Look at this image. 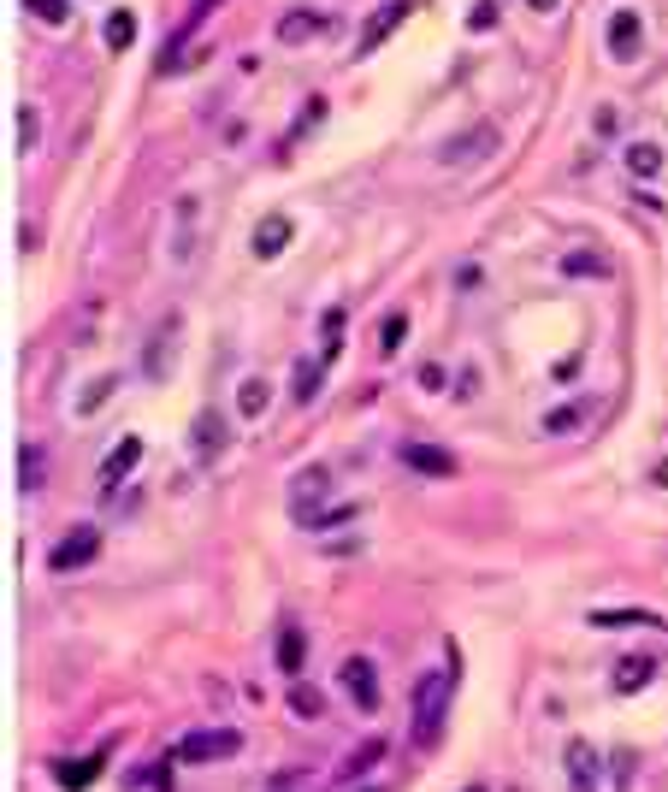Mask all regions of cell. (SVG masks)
Here are the masks:
<instances>
[{
  "mask_svg": "<svg viewBox=\"0 0 668 792\" xmlns=\"http://www.w3.org/2000/svg\"><path fill=\"white\" fill-rule=\"evenodd\" d=\"M438 722H444V674H420L414 680V745L420 751L438 745Z\"/></svg>",
  "mask_w": 668,
  "mask_h": 792,
  "instance_id": "obj_1",
  "label": "cell"
},
{
  "mask_svg": "<svg viewBox=\"0 0 668 792\" xmlns=\"http://www.w3.org/2000/svg\"><path fill=\"white\" fill-rule=\"evenodd\" d=\"M95 556H101V527L83 521V527H71L66 538L48 550V568H54V574H77V568H89Z\"/></svg>",
  "mask_w": 668,
  "mask_h": 792,
  "instance_id": "obj_2",
  "label": "cell"
},
{
  "mask_svg": "<svg viewBox=\"0 0 668 792\" xmlns=\"http://www.w3.org/2000/svg\"><path fill=\"white\" fill-rule=\"evenodd\" d=\"M497 125H468L462 136H450V142H438V166H473V160H485V154H497Z\"/></svg>",
  "mask_w": 668,
  "mask_h": 792,
  "instance_id": "obj_3",
  "label": "cell"
},
{
  "mask_svg": "<svg viewBox=\"0 0 668 792\" xmlns=\"http://www.w3.org/2000/svg\"><path fill=\"white\" fill-rule=\"evenodd\" d=\"M237 751H243V733H237V727L190 733V739L178 745V757H184V763H219V757H237Z\"/></svg>",
  "mask_w": 668,
  "mask_h": 792,
  "instance_id": "obj_4",
  "label": "cell"
},
{
  "mask_svg": "<svg viewBox=\"0 0 668 792\" xmlns=\"http://www.w3.org/2000/svg\"><path fill=\"white\" fill-rule=\"evenodd\" d=\"M639 48H645V18H639L633 6L609 12V60L633 66V60H639Z\"/></svg>",
  "mask_w": 668,
  "mask_h": 792,
  "instance_id": "obj_5",
  "label": "cell"
},
{
  "mask_svg": "<svg viewBox=\"0 0 668 792\" xmlns=\"http://www.w3.org/2000/svg\"><path fill=\"white\" fill-rule=\"evenodd\" d=\"M337 680H343V692L355 698V710H367V716L379 710V698H385V692H379V668H373L367 657H349Z\"/></svg>",
  "mask_w": 668,
  "mask_h": 792,
  "instance_id": "obj_6",
  "label": "cell"
},
{
  "mask_svg": "<svg viewBox=\"0 0 668 792\" xmlns=\"http://www.w3.org/2000/svg\"><path fill=\"white\" fill-rule=\"evenodd\" d=\"M190 456H196L201 467L225 456V414H219V408H201L196 414V426H190Z\"/></svg>",
  "mask_w": 668,
  "mask_h": 792,
  "instance_id": "obj_7",
  "label": "cell"
},
{
  "mask_svg": "<svg viewBox=\"0 0 668 792\" xmlns=\"http://www.w3.org/2000/svg\"><path fill=\"white\" fill-rule=\"evenodd\" d=\"M136 462H142V438H119V444H113V456H107V462H101V473H95L101 497H107V491H119V485L131 479Z\"/></svg>",
  "mask_w": 668,
  "mask_h": 792,
  "instance_id": "obj_8",
  "label": "cell"
},
{
  "mask_svg": "<svg viewBox=\"0 0 668 792\" xmlns=\"http://www.w3.org/2000/svg\"><path fill=\"white\" fill-rule=\"evenodd\" d=\"M332 491V467L326 462H308L296 479H290V509H320V497Z\"/></svg>",
  "mask_w": 668,
  "mask_h": 792,
  "instance_id": "obj_9",
  "label": "cell"
},
{
  "mask_svg": "<svg viewBox=\"0 0 668 792\" xmlns=\"http://www.w3.org/2000/svg\"><path fill=\"white\" fill-rule=\"evenodd\" d=\"M172 213H178V225H172V266H190V249H196V213H201V201H196V196H178V201H172Z\"/></svg>",
  "mask_w": 668,
  "mask_h": 792,
  "instance_id": "obj_10",
  "label": "cell"
},
{
  "mask_svg": "<svg viewBox=\"0 0 668 792\" xmlns=\"http://www.w3.org/2000/svg\"><path fill=\"white\" fill-rule=\"evenodd\" d=\"M568 787L598 792V745L592 739H568Z\"/></svg>",
  "mask_w": 668,
  "mask_h": 792,
  "instance_id": "obj_11",
  "label": "cell"
},
{
  "mask_svg": "<svg viewBox=\"0 0 668 792\" xmlns=\"http://www.w3.org/2000/svg\"><path fill=\"white\" fill-rule=\"evenodd\" d=\"M408 12H414V0H391V6H379V12L367 18V30H361V48H355V54H373V48H379V42L397 30Z\"/></svg>",
  "mask_w": 668,
  "mask_h": 792,
  "instance_id": "obj_12",
  "label": "cell"
},
{
  "mask_svg": "<svg viewBox=\"0 0 668 792\" xmlns=\"http://www.w3.org/2000/svg\"><path fill=\"white\" fill-rule=\"evenodd\" d=\"M290 237H296V225H290L284 213H267V219L255 225V255H261V261H278V255L290 249Z\"/></svg>",
  "mask_w": 668,
  "mask_h": 792,
  "instance_id": "obj_13",
  "label": "cell"
},
{
  "mask_svg": "<svg viewBox=\"0 0 668 792\" xmlns=\"http://www.w3.org/2000/svg\"><path fill=\"white\" fill-rule=\"evenodd\" d=\"M397 456L414 467V473H426V479H450V473H456V456H450V450H432V444H402Z\"/></svg>",
  "mask_w": 668,
  "mask_h": 792,
  "instance_id": "obj_14",
  "label": "cell"
},
{
  "mask_svg": "<svg viewBox=\"0 0 668 792\" xmlns=\"http://www.w3.org/2000/svg\"><path fill=\"white\" fill-rule=\"evenodd\" d=\"M320 30H326V18H320V12H308V6L278 18V42H284V48H302V42H314Z\"/></svg>",
  "mask_w": 668,
  "mask_h": 792,
  "instance_id": "obj_15",
  "label": "cell"
},
{
  "mask_svg": "<svg viewBox=\"0 0 668 792\" xmlns=\"http://www.w3.org/2000/svg\"><path fill=\"white\" fill-rule=\"evenodd\" d=\"M101 769H107V751H89V757H77V763H54V781L66 792H83Z\"/></svg>",
  "mask_w": 668,
  "mask_h": 792,
  "instance_id": "obj_16",
  "label": "cell"
},
{
  "mask_svg": "<svg viewBox=\"0 0 668 792\" xmlns=\"http://www.w3.org/2000/svg\"><path fill=\"white\" fill-rule=\"evenodd\" d=\"M101 42H107V54H131V42H136V12L131 6H113V12H107Z\"/></svg>",
  "mask_w": 668,
  "mask_h": 792,
  "instance_id": "obj_17",
  "label": "cell"
},
{
  "mask_svg": "<svg viewBox=\"0 0 668 792\" xmlns=\"http://www.w3.org/2000/svg\"><path fill=\"white\" fill-rule=\"evenodd\" d=\"M302 662H308V639H302V627H284L278 633V674H302Z\"/></svg>",
  "mask_w": 668,
  "mask_h": 792,
  "instance_id": "obj_18",
  "label": "cell"
},
{
  "mask_svg": "<svg viewBox=\"0 0 668 792\" xmlns=\"http://www.w3.org/2000/svg\"><path fill=\"white\" fill-rule=\"evenodd\" d=\"M621 160H627L633 178H663V148H657V142H627Z\"/></svg>",
  "mask_w": 668,
  "mask_h": 792,
  "instance_id": "obj_19",
  "label": "cell"
},
{
  "mask_svg": "<svg viewBox=\"0 0 668 792\" xmlns=\"http://www.w3.org/2000/svg\"><path fill=\"white\" fill-rule=\"evenodd\" d=\"M172 337H178V320H166V326H160V343L148 337V355H142V367H148V379H166V373H172V349H166Z\"/></svg>",
  "mask_w": 668,
  "mask_h": 792,
  "instance_id": "obj_20",
  "label": "cell"
},
{
  "mask_svg": "<svg viewBox=\"0 0 668 792\" xmlns=\"http://www.w3.org/2000/svg\"><path fill=\"white\" fill-rule=\"evenodd\" d=\"M320 379H326L320 355H314V361H296V367H290V396H296V402H314V396H320Z\"/></svg>",
  "mask_w": 668,
  "mask_h": 792,
  "instance_id": "obj_21",
  "label": "cell"
},
{
  "mask_svg": "<svg viewBox=\"0 0 668 792\" xmlns=\"http://www.w3.org/2000/svg\"><path fill=\"white\" fill-rule=\"evenodd\" d=\"M42 444H18V491H24V497H36V491H42Z\"/></svg>",
  "mask_w": 668,
  "mask_h": 792,
  "instance_id": "obj_22",
  "label": "cell"
},
{
  "mask_svg": "<svg viewBox=\"0 0 668 792\" xmlns=\"http://www.w3.org/2000/svg\"><path fill=\"white\" fill-rule=\"evenodd\" d=\"M651 674H657V662H651V657L615 662V692H639V686H651Z\"/></svg>",
  "mask_w": 668,
  "mask_h": 792,
  "instance_id": "obj_23",
  "label": "cell"
},
{
  "mask_svg": "<svg viewBox=\"0 0 668 792\" xmlns=\"http://www.w3.org/2000/svg\"><path fill=\"white\" fill-rule=\"evenodd\" d=\"M296 521L308 532H326V527H349L355 521V503H337V509H296Z\"/></svg>",
  "mask_w": 668,
  "mask_h": 792,
  "instance_id": "obj_24",
  "label": "cell"
},
{
  "mask_svg": "<svg viewBox=\"0 0 668 792\" xmlns=\"http://www.w3.org/2000/svg\"><path fill=\"white\" fill-rule=\"evenodd\" d=\"M592 627H663V615H651V609H598Z\"/></svg>",
  "mask_w": 668,
  "mask_h": 792,
  "instance_id": "obj_25",
  "label": "cell"
},
{
  "mask_svg": "<svg viewBox=\"0 0 668 792\" xmlns=\"http://www.w3.org/2000/svg\"><path fill=\"white\" fill-rule=\"evenodd\" d=\"M237 414L243 420H261L267 414V379H243L237 385Z\"/></svg>",
  "mask_w": 668,
  "mask_h": 792,
  "instance_id": "obj_26",
  "label": "cell"
},
{
  "mask_svg": "<svg viewBox=\"0 0 668 792\" xmlns=\"http://www.w3.org/2000/svg\"><path fill=\"white\" fill-rule=\"evenodd\" d=\"M113 391H119V379H113V373H107V379H89V385H83V396H77V414L89 420V414H95V408H101Z\"/></svg>",
  "mask_w": 668,
  "mask_h": 792,
  "instance_id": "obj_27",
  "label": "cell"
},
{
  "mask_svg": "<svg viewBox=\"0 0 668 792\" xmlns=\"http://www.w3.org/2000/svg\"><path fill=\"white\" fill-rule=\"evenodd\" d=\"M580 420H586V402H562V408L544 414V432H574Z\"/></svg>",
  "mask_w": 668,
  "mask_h": 792,
  "instance_id": "obj_28",
  "label": "cell"
},
{
  "mask_svg": "<svg viewBox=\"0 0 668 792\" xmlns=\"http://www.w3.org/2000/svg\"><path fill=\"white\" fill-rule=\"evenodd\" d=\"M402 337H408V314H391V320L379 326V355H397Z\"/></svg>",
  "mask_w": 668,
  "mask_h": 792,
  "instance_id": "obj_29",
  "label": "cell"
},
{
  "mask_svg": "<svg viewBox=\"0 0 668 792\" xmlns=\"http://www.w3.org/2000/svg\"><path fill=\"white\" fill-rule=\"evenodd\" d=\"M36 136H42V113H36V107H18V148L30 154V148H36Z\"/></svg>",
  "mask_w": 668,
  "mask_h": 792,
  "instance_id": "obj_30",
  "label": "cell"
},
{
  "mask_svg": "<svg viewBox=\"0 0 668 792\" xmlns=\"http://www.w3.org/2000/svg\"><path fill=\"white\" fill-rule=\"evenodd\" d=\"M24 6H30L42 24H66L71 18V0H24Z\"/></svg>",
  "mask_w": 668,
  "mask_h": 792,
  "instance_id": "obj_31",
  "label": "cell"
},
{
  "mask_svg": "<svg viewBox=\"0 0 668 792\" xmlns=\"http://www.w3.org/2000/svg\"><path fill=\"white\" fill-rule=\"evenodd\" d=\"M290 710H296V716H320V692H314V686H296V680H290Z\"/></svg>",
  "mask_w": 668,
  "mask_h": 792,
  "instance_id": "obj_32",
  "label": "cell"
},
{
  "mask_svg": "<svg viewBox=\"0 0 668 792\" xmlns=\"http://www.w3.org/2000/svg\"><path fill=\"white\" fill-rule=\"evenodd\" d=\"M562 272H574V278H580V272H598V278H609V261H598V255L586 249V255H568V261H562Z\"/></svg>",
  "mask_w": 668,
  "mask_h": 792,
  "instance_id": "obj_33",
  "label": "cell"
},
{
  "mask_svg": "<svg viewBox=\"0 0 668 792\" xmlns=\"http://www.w3.org/2000/svg\"><path fill=\"white\" fill-rule=\"evenodd\" d=\"M444 385H450L444 361H426V367H420V391H444Z\"/></svg>",
  "mask_w": 668,
  "mask_h": 792,
  "instance_id": "obj_34",
  "label": "cell"
},
{
  "mask_svg": "<svg viewBox=\"0 0 668 792\" xmlns=\"http://www.w3.org/2000/svg\"><path fill=\"white\" fill-rule=\"evenodd\" d=\"M497 24V6L491 0H473V12H468V30H491Z\"/></svg>",
  "mask_w": 668,
  "mask_h": 792,
  "instance_id": "obj_35",
  "label": "cell"
},
{
  "mask_svg": "<svg viewBox=\"0 0 668 792\" xmlns=\"http://www.w3.org/2000/svg\"><path fill=\"white\" fill-rule=\"evenodd\" d=\"M527 6H533V12H556V6H562V0H527Z\"/></svg>",
  "mask_w": 668,
  "mask_h": 792,
  "instance_id": "obj_36",
  "label": "cell"
},
{
  "mask_svg": "<svg viewBox=\"0 0 668 792\" xmlns=\"http://www.w3.org/2000/svg\"><path fill=\"white\" fill-rule=\"evenodd\" d=\"M213 6H219V0H196V18H207V12H213Z\"/></svg>",
  "mask_w": 668,
  "mask_h": 792,
  "instance_id": "obj_37",
  "label": "cell"
},
{
  "mask_svg": "<svg viewBox=\"0 0 668 792\" xmlns=\"http://www.w3.org/2000/svg\"><path fill=\"white\" fill-rule=\"evenodd\" d=\"M473 792H485V787H473Z\"/></svg>",
  "mask_w": 668,
  "mask_h": 792,
  "instance_id": "obj_38",
  "label": "cell"
}]
</instances>
